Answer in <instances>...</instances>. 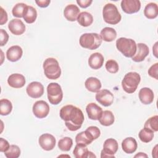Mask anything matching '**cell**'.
<instances>
[{
  "mask_svg": "<svg viewBox=\"0 0 158 158\" xmlns=\"http://www.w3.org/2000/svg\"><path fill=\"white\" fill-rule=\"evenodd\" d=\"M98 120L102 125L108 127L112 125L114 123L115 121V117L111 111L107 110L102 112L101 116Z\"/></svg>",
  "mask_w": 158,
  "mask_h": 158,
  "instance_id": "83f0119b",
  "label": "cell"
},
{
  "mask_svg": "<svg viewBox=\"0 0 158 158\" xmlns=\"http://www.w3.org/2000/svg\"><path fill=\"white\" fill-rule=\"evenodd\" d=\"M93 141H94L93 136L87 130L78 133L75 137V142L77 144L87 146L91 144Z\"/></svg>",
  "mask_w": 158,
  "mask_h": 158,
  "instance_id": "d4e9b609",
  "label": "cell"
},
{
  "mask_svg": "<svg viewBox=\"0 0 158 158\" xmlns=\"http://www.w3.org/2000/svg\"><path fill=\"white\" fill-rule=\"evenodd\" d=\"M116 47L127 57H132L136 52V44L130 38L124 37L118 38L116 41Z\"/></svg>",
  "mask_w": 158,
  "mask_h": 158,
  "instance_id": "3957f363",
  "label": "cell"
},
{
  "mask_svg": "<svg viewBox=\"0 0 158 158\" xmlns=\"http://www.w3.org/2000/svg\"><path fill=\"white\" fill-rule=\"evenodd\" d=\"M144 128H147L152 131H158V116L154 115L148 118L144 125Z\"/></svg>",
  "mask_w": 158,
  "mask_h": 158,
  "instance_id": "836d02e7",
  "label": "cell"
},
{
  "mask_svg": "<svg viewBox=\"0 0 158 158\" xmlns=\"http://www.w3.org/2000/svg\"><path fill=\"white\" fill-rule=\"evenodd\" d=\"M118 148L117 141L114 138L107 139L103 144V149L101 151V157H115L114 154Z\"/></svg>",
  "mask_w": 158,
  "mask_h": 158,
  "instance_id": "ba28073f",
  "label": "cell"
},
{
  "mask_svg": "<svg viewBox=\"0 0 158 158\" xmlns=\"http://www.w3.org/2000/svg\"><path fill=\"white\" fill-rule=\"evenodd\" d=\"M121 7L123 12L131 14L138 12L141 8V2L139 0H122Z\"/></svg>",
  "mask_w": 158,
  "mask_h": 158,
  "instance_id": "4fadbf2b",
  "label": "cell"
},
{
  "mask_svg": "<svg viewBox=\"0 0 158 158\" xmlns=\"http://www.w3.org/2000/svg\"><path fill=\"white\" fill-rule=\"evenodd\" d=\"M23 51L21 47L17 45L10 47L6 52L7 59L10 62H16L22 56Z\"/></svg>",
  "mask_w": 158,
  "mask_h": 158,
  "instance_id": "ffe728a7",
  "label": "cell"
},
{
  "mask_svg": "<svg viewBox=\"0 0 158 158\" xmlns=\"http://www.w3.org/2000/svg\"><path fill=\"white\" fill-rule=\"evenodd\" d=\"M100 36L102 40L107 42H111L116 38L117 32L113 28L105 27L101 31Z\"/></svg>",
  "mask_w": 158,
  "mask_h": 158,
  "instance_id": "4316f807",
  "label": "cell"
},
{
  "mask_svg": "<svg viewBox=\"0 0 158 158\" xmlns=\"http://www.w3.org/2000/svg\"><path fill=\"white\" fill-rule=\"evenodd\" d=\"M0 12H1V22L0 25H2L6 23L7 21V14L6 11L2 7H0Z\"/></svg>",
  "mask_w": 158,
  "mask_h": 158,
  "instance_id": "b9f144b4",
  "label": "cell"
},
{
  "mask_svg": "<svg viewBox=\"0 0 158 158\" xmlns=\"http://www.w3.org/2000/svg\"><path fill=\"white\" fill-rule=\"evenodd\" d=\"M138 144L136 139L132 137L125 138L122 142L123 151L127 154H132L136 151Z\"/></svg>",
  "mask_w": 158,
  "mask_h": 158,
  "instance_id": "603a6c76",
  "label": "cell"
},
{
  "mask_svg": "<svg viewBox=\"0 0 158 158\" xmlns=\"http://www.w3.org/2000/svg\"><path fill=\"white\" fill-rule=\"evenodd\" d=\"M9 147H10V145L9 142L6 139L2 138H0V151L2 152H5L9 149Z\"/></svg>",
  "mask_w": 158,
  "mask_h": 158,
  "instance_id": "60d3db41",
  "label": "cell"
},
{
  "mask_svg": "<svg viewBox=\"0 0 158 158\" xmlns=\"http://www.w3.org/2000/svg\"><path fill=\"white\" fill-rule=\"evenodd\" d=\"M106 69L107 70V72L111 73H115L118 71L119 67L118 63L112 59L109 60L106 62Z\"/></svg>",
  "mask_w": 158,
  "mask_h": 158,
  "instance_id": "8d00e7d4",
  "label": "cell"
},
{
  "mask_svg": "<svg viewBox=\"0 0 158 158\" xmlns=\"http://www.w3.org/2000/svg\"><path fill=\"white\" fill-rule=\"evenodd\" d=\"M154 131L147 128H144L140 130L138 136L139 139L143 143H149L154 138Z\"/></svg>",
  "mask_w": 158,
  "mask_h": 158,
  "instance_id": "4dcf8cb0",
  "label": "cell"
},
{
  "mask_svg": "<svg viewBox=\"0 0 158 158\" xmlns=\"http://www.w3.org/2000/svg\"><path fill=\"white\" fill-rule=\"evenodd\" d=\"M45 76L51 80H56L60 76L61 69L58 61L52 57L46 59L43 63Z\"/></svg>",
  "mask_w": 158,
  "mask_h": 158,
  "instance_id": "5b68a950",
  "label": "cell"
},
{
  "mask_svg": "<svg viewBox=\"0 0 158 158\" xmlns=\"http://www.w3.org/2000/svg\"><path fill=\"white\" fill-rule=\"evenodd\" d=\"M48 99L53 105L59 104L63 98V92L61 86L57 83H51L47 86Z\"/></svg>",
  "mask_w": 158,
  "mask_h": 158,
  "instance_id": "52a82bcc",
  "label": "cell"
},
{
  "mask_svg": "<svg viewBox=\"0 0 158 158\" xmlns=\"http://www.w3.org/2000/svg\"><path fill=\"white\" fill-rule=\"evenodd\" d=\"M78 23L82 27H88L93 22V15L88 12H82L79 14L77 19Z\"/></svg>",
  "mask_w": 158,
  "mask_h": 158,
  "instance_id": "f546056e",
  "label": "cell"
},
{
  "mask_svg": "<svg viewBox=\"0 0 158 158\" xmlns=\"http://www.w3.org/2000/svg\"><path fill=\"white\" fill-rule=\"evenodd\" d=\"M7 158H18L20 155V149L19 147L15 144L10 145L9 149L4 152Z\"/></svg>",
  "mask_w": 158,
  "mask_h": 158,
  "instance_id": "d590c367",
  "label": "cell"
},
{
  "mask_svg": "<svg viewBox=\"0 0 158 158\" xmlns=\"http://www.w3.org/2000/svg\"><path fill=\"white\" fill-rule=\"evenodd\" d=\"M86 130H87L91 135L94 140L99 138L101 135L100 130L96 126H90L88 127Z\"/></svg>",
  "mask_w": 158,
  "mask_h": 158,
  "instance_id": "74e56055",
  "label": "cell"
},
{
  "mask_svg": "<svg viewBox=\"0 0 158 158\" xmlns=\"http://www.w3.org/2000/svg\"><path fill=\"white\" fill-rule=\"evenodd\" d=\"M73 154L76 158H88L96 157L92 152L88 151L86 146L77 144L74 148Z\"/></svg>",
  "mask_w": 158,
  "mask_h": 158,
  "instance_id": "44dd1931",
  "label": "cell"
},
{
  "mask_svg": "<svg viewBox=\"0 0 158 158\" xmlns=\"http://www.w3.org/2000/svg\"><path fill=\"white\" fill-rule=\"evenodd\" d=\"M37 17L36 10L31 6H27L25 8L23 18L27 23L35 22Z\"/></svg>",
  "mask_w": 158,
  "mask_h": 158,
  "instance_id": "f1b7e54d",
  "label": "cell"
},
{
  "mask_svg": "<svg viewBox=\"0 0 158 158\" xmlns=\"http://www.w3.org/2000/svg\"><path fill=\"white\" fill-rule=\"evenodd\" d=\"M59 115L62 120L65 122L68 130L72 131L79 130L85 118L81 110L71 104L63 106L60 110Z\"/></svg>",
  "mask_w": 158,
  "mask_h": 158,
  "instance_id": "6da1fadb",
  "label": "cell"
},
{
  "mask_svg": "<svg viewBox=\"0 0 158 158\" xmlns=\"http://www.w3.org/2000/svg\"><path fill=\"white\" fill-rule=\"evenodd\" d=\"M144 15L149 19H154L157 17L158 7L154 2L148 4L144 9Z\"/></svg>",
  "mask_w": 158,
  "mask_h": 158,
  "instance_id": "484cf974",
  "label": "cell"
},
{
  "mask_svg": "<svg viewBox=\"0 0 158 158\" xmlns=\"http://www.w3.org/2000/svg\"><path fill=\"white\" fill-rule=\"evenodd\" d=\"M8 28L12 34L15 35H20L25 32V25L21 20L14 19L9 22Z\"/></svg>",
  "mask_w": 158,
  "mask_h": 158,
  "instance_id": "9a60e30c",
  "label": "cell"
},
{
  "mask_svg": "<svg viewBox=\"0 0 158 158\" xmlns=\"http://www.w3.org/2000/svg\"><path fill=\"white\" fill-rule=\"evenodd\" d=\"M157 70H158V63H156L152 65L148 70V74L152 78L157 80Z\"/></svg>",
  "mask_w": 158,
  "mask_h": 158,
  "instance_id": "f35d334b",
  "label": "cell"
},
{
  "mask_svg": "<svg viewBox=\"0 0 158 158\" xmlns=\"http://www.w3.org/2000/svg\"><path fill=\"white\" fill-rule=\"evenodd\" d=\"M102 40L101 36L96 33H86L81 35L79 43L84 48L94 50L101 46Z\"/></svg>",
  "mask_w": 158,
  "mask_h": 158,
  "instance_id": "7a4b0ae2",
  "label": "cell"
},
{
  "mask_svg": "<svg viewBox=\"0 0 158 158\" xmlns=\"http://www.w3.org/2000/svg\"><path fill=\"white\" fill-rule=\"evenodd\" d=\"M86 111L89 118L93 120H99L103 112L102 108L94 102L89 103L86 106Z\"/></svg>",
  "mask_w": 158,
  "mask_h": 158,
  "instance_id": "2e32d148",
  "label": "cell"
},
{
  "mask_svg": "<svg viewBox=\"0 0 158 158\" xmlns=\"http://www.w3.org/2000/svg\"><path fill=\"white\" fill-rule=\"evenodd\" d=\"M139 99L140 101L145 105L151 104L154 101V93L149 88L144 87L139 91Z\"/></svg>",
  "mask_w": 158,
  "mask_h": 158,
  "instance_id": "d6986e66",
  "label": "cell"
},
{
  "mask_svg": "<svg viewBox=\"0 0 158 158\" xmlns=\"http://www.w3.org/2000/svg\"><path fill=\"white\" fill-rule=\"evenodd\" d=\"M85 88L91 92L97 93L101 88V83L99 79L96 77H89L85 82Z\"/></svg>",
  "mask_w": 158,
  "mask_h": 158,
  "instance_id": "cb8c5ba5",
  "label": "cell"
},
{
  "mask_svg": "<svg viewBox=\"0 0 158 158\" xmlns=\"http://www.w3.org/2000/svg\"><path fill=\"white\" fill-rule=\"evenodd\" d=\"M149 50L148 46L144 43H139L136 44V52L131 59L136 62H142L149 54Z\"/></svg>",
  "mask_w": 158,
  "mask_h": 158,
  "instance_id": "5bb4252c",
  "label": "cell"
},
{
  "mask_svg": "<svg viewBox=\"0 0 158 158\" xmlns=\"http://www.w3.org/2000/svg\"><path fill=\"white\" fill-rule=\"evenodd\" d=\"M73 145V140L70 137H64L58 142V147L62 151H69Z\"/></svg>",
  "mask_w": 158,
  "mask_h": 158,
  "instance_id": "d6a6232c",
  "label": "cell"
},
{
  "mask_svg": "<svg viewBox=\"0 0 158 158\" xmlns=\"http://www.w3.org/2000/svg\"><path fill=\"white\" fill-rule=\"evenodd\" d=\"M32 110L33 114L36 117L38 118H43L48 115L50 108L46 101L40 100L34 103Z\"/></svg>",
  "mask_w": 158,
  "mask_h": 158,
  "instance_id": "9c48e42d",
  "label": "cell"
},
{
  "mask_svg": "<svg viewBox=\"0 0 158 158\" xmlns=\"http://www.w3.org/2000/svg\"><path fill=\"white\" fill-rule=\"evenodd\" d=\"M38 143L43 149L48 151L54 148L56 140L53 135L49 133H44L40 136Z\"/></svg>",
  "mask_w": 158,
  "mask_h": 158,
  "instance_id": "8fae6325",
  "label": "cell"
},
{
  "mask_svg": "<svg viewBox=\"0 0 158 158\" xmlns=\"http://www.w3.org/2000/svg\"><path fill=\"white\" fill-rule=\"evenodd\" d=\"M102 17L105 22L110 25H116L120 22L122 17L115 5L106 4L102 10Z\"/></svg>",
  "mask_w": 158,
  "mask_h": 158,
  "instance_id": "8992f818",
  "label": "cell"
},
{
  "mask_svg": "<svg viewBox=\"0 0 158 158\" xmlns=\"http://www.w3.org/2000/svg\"><path fill=\"white\" fill-rule=\"evenodd\" d=\"M35 2L39 7L44 8V7H47L49 5L51 1L50 0H40V1H35Z\"/></svg>",
  "mask_w": 158,
  "mask_h": 158,
  "instance_id": "ee69618b",
  "label": "cell"
},
{
  "mask_svg": "<svg viewBox=\"0 0 158 158\" xmlns=\"http://www.w3.org/2000/svg\"><path fill=\"white\" fill-rule=\"evenodd\" d=\"M140 81L141 77L138 73L130 72L124 76L122 81V86L126 93H133L136 90Z\"/></svg>",
  "mask_w": 158,
  "mask_h": 158,
  "instance_id": "277c9868",
  "label": "cell"
},
{
  "mask_svg": "<svg viewBox=\"0 0 158 158\" xmlns=\"http://www.w3.org/2000/svg\"><path fill=\"white\" fill-rule=\"evenodd\" d=\"M12 110V102L7 99H2L0 101V114L1 115H9Z\"/></svg>",
  "mask_w": 158,
  "mask_h": 158,
  "instance_id": "1f68e13d",
  "label": "cell"
},
{
  "mask_svg": "<svg viewBox=\"0 0 158 158\" xmlns=\"http://www.w3.org/2000/svg\"><path fill=\"white\" fill-rule=\"evenodd\" d=\"M7 83L12 88H20L25 84V78L22 74L13 73L8 77Z\"/></svg>",
  "mask_w": 158,
  "mask_h": 158,
  "instance_id": "e0dca14e",
  "label": "cell"
},
{
  "mask_svg": "<svg viewBox=\"0 0 158 158\" xmlns=\"http://www.w3.org/2000/svg\"><path fill=\"white\" fill-rule=\"evenodd\" d=\"M79 14L80 9L75 4L67 5L64 10V15L65 18L70 22L77 20Z\"/></svg>",
  "mask_w": 158,
  "mask_h": 158,
  "instance_id": "ac0fdd59",
  "label": "cell"
},
{
  "mask_svg": "<svg viewBox=\"0 0 158 158\" xmlns=\"http://www.w3.org/2000/svg\"><path fill=\"white\" fill-rule=\"evenodd\" d=\"M27 94L32 98H39L44 93V86L38 81H32L26 88Z\"/></svg>",
  "mask_w": 158,
  "mask_h": 158,
  "instance_id": "7c38bea8",
  "label": "cell"
},
{
  "mask_svg": "<svg viewBox=\"0 0 158 158\" xmlns=\"http://www.w3.org/2000/svg\"><path fill=\"white\" fill-rule=\"evenodd\" d=\"M0 36H1V41H0V46H3L4 44H6L9 40V35L3 29L0 30Z\"/></svg>",
  "mask_w": 158,
  "mask_h": 158,
  "instance_id": "ab89813d",
  "label": "cell"
},
{
  "mask_svg": "<svg viewBox=\"0 0 158 158\" xmlns=\"http://www.w3.org/2000/svg\"><path fill=\"white\" fill-rule=\"evenodd\" d=\"M27 6V4L23 2L17 3L16 5L14 6L12 10V15L14 17H18V18H22L23 17L25 10L26 7Z\"/></svg>",
  "mask_w": 158,
  "mask_h": 158,
  "instance_id": "e575fe53",
  "label": "cell"
},
{
  "mask_svg": "<svg viewBox=\"0 0 158 158\" xmlns=\"http://www.w3.org/2000/svg\"><path fill=\"white\" fill-rule=\"evenodd\" d=\"M96 101L101 105L108 107L110 106L114 102V94L108 89H101L98 91L95 96Z\"/></svg>",
  "mask_w": 158,
  "mask_h": 158,
  "instance_id": "30bf717a",
  "label": "cell"
},
{
  "mask_svg": "<svg viewBox=\"0 0 158 158\" xmlns=\"http://www.w3.org/2000/svg\"><path fill=\"white\" fill-rule=\"evenodd\" d=\"M135 157H148V156L143 152H139L135 156Z\"/></svg>",
  "mask_w": 158,
  "mask_h": 158,
  "instance_id": "f6af8a7d",
  "label": "cell"
},
{
  "mask_svg": "<svg viewBox=\"0 0 158 158\" xmlns=\"http://www.w3.org/2000/svg\"><path fill=\"white\" fill-rule=\"evenodd\" d=\"M93 2L92 0H77V3L81 8H86L89 7Z\"/></svg>",
  "mask_w": 158,
  "mask_h": 158,
  "instance_id": "7bdbcfd3",
  "label": "cell"
},
{
  "mask_svg": "<svg viewBox=\"0 0 158 158\" xmlns=\"http://www.w3.org/2000/svg\"><path fill=\"white\" fill-rule=\"evenodd\" d=\"M104 61V57L101 53L94 52L89 56L88 59V64L91 69L97 70L102 66Z\"/></svg>",
  "mask_w": 158,
  "mask_h": 158,
  "instance_id": "7402d4cb",
  "label": "cell"
}]
</instances>
